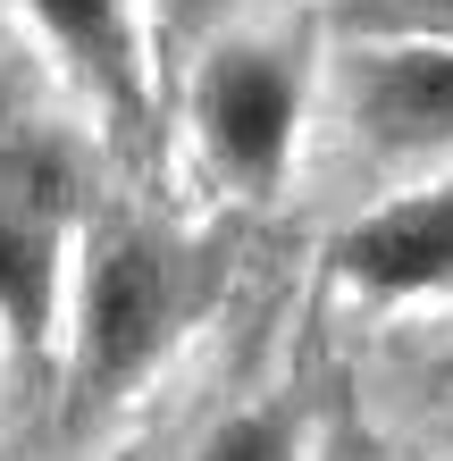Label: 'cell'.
<instances>
[{"label":"cell","mask_w":453,"mask_h":461,"mask_svg":"<svg viewBox=\"0 0 453 461\" xmlns=\"http://www.w3.org/2000/svg\"><path fill=\"white\" fill-rule=\"evenodd\" d=\"M194 311V268L185 243L126 202H93L68 268L59 352H50V394H59V437H101L135 402L168 352L185 344Z\"/></svg>","instance_id":"6da1fadb"},{"label":"cell","mask_w":453,"mask_h":461,"mask_svg":"<svg viewBox=\"0 0 453 461\" xmlns=\"http://www.w3.org/2000/svg\"><path fill=\"white\" fill-rule=\"evenodd\" d=\"M17 25L50 50L59 85L85 101L93 126L143 134L159 101V59H151V0H9Z\"/></svg>","instance_id":"8992f818"},{"label":"cell","mask_w":453,"mask_h":461,"mask_svg":"<svg viewBox=\"0 0 453 461\" xmlns=\"http://www.w3.org/2000/svg\"><path fill=\"white\" fill-rule=\"evenodd\" d=\"M85 461H168V437H151V428H143V437H110V445H93Z\"/></svg>","instance_id":"9c48e42d"},{"label":"cell","mask_w":453,"mask_h":461,"mask_svg":"<svg viewBox=\"0 0 453 461\" xmlns=\"http://www.w3.org/2000/svg\"><path fill=\"white\" fill-rule=\"evenodd\" d=\"M168 461H303V402L294 394H252L210 411L194 437H177Z\"/></svg>","instance_id":"52a82bcc"},{"label":"cell","mask_w":453,"mask_h":461,"mask_svg":"<svg viewBox=\"0 0 453 461\" xmlns=\"http://www.w3.org/2000/svg\"><path fill=\"white\" fill-rule=\"evenodd\" d=\"M0 9H9V0H0Z\"/></svg>","instance_id":"8fae6325"},{"label":"cell","mask_w":453,"mask_h":461,"mask_svg":"<svg viewBox=\"0 0 453 461\" xmlns=\"http://www.w3.org/2000/svg\"><path fill=\"white\" fill-rule=\"evenodd\" d=\"M336 34L369 42H445L453 50V0H328Z\"/></svg>","instance_id":"ba28073f"},{"label":"cell","mask_w":453,"mask_h":461,"mask_svg":"<svg viewBox=\"0 0 453 461\" xmlns=\"http://www.w3.org/2000/svg\"><path fill=\"white\" fill-rule=\"evenodd\" d=\"M93 202V159L68 126L0 134V352L17 386H50L68 268Z\"/></svg>","instance_id":"3957f363"},{"label":"cell","mask_w":453,"mask_h":461,"mask_svg":"<svg viewBox=\"0 0 453 461\" xmlns=\"http://www.w3.org/2000/svg\"><path fill=\"white\" fill-rule=\"evenodd\" d=\"M328 277L369 311H412L453 294V168L353 202L328 235Z\"/></svg>","instance_id":"5b68a950"},{"label":"cell","mask_w":453,"mask_h":461,"mask_svg":"<svg viewBox=\"0 0 453 461\" xmlns=\"http://www.w3.org/2000/svg\"><path fill=\"white\" fill-rule=\"evenodd\" d=\"M9 386H17V377H9V352H0V394H9Z\"/></svg>","instance_id":"30bf717a"},{"label":"cell","mask_w":453,"mask_h":461,"mask_svg":"<svg viewBox=\"0 0 453 461\" xmlns=\"http://www.w3.org/2000/svg\"><path fill=\"white\" fill-rule=\"evenodd\" d=\"M319 126L369 176V194L453 168V50L336 34L319 68Z\"/></svg>","instance_id":"277c9868"},{"label":"cell","mask_w":453,"mask_h":461,"mask_svg":"<svg viewBox=\"0 0 453 461\" xmlns=\"http://www.w3.org/2000/svg\"><path fill=\"white\" fill-rule=\"evenodd\" d=\"M319 34L285 17H219L185 50L177 134L194 176L235 210H269L294 194L319 134Z\"/></svg>","instance_id":"7a4b0ae2"}]
</instances>
